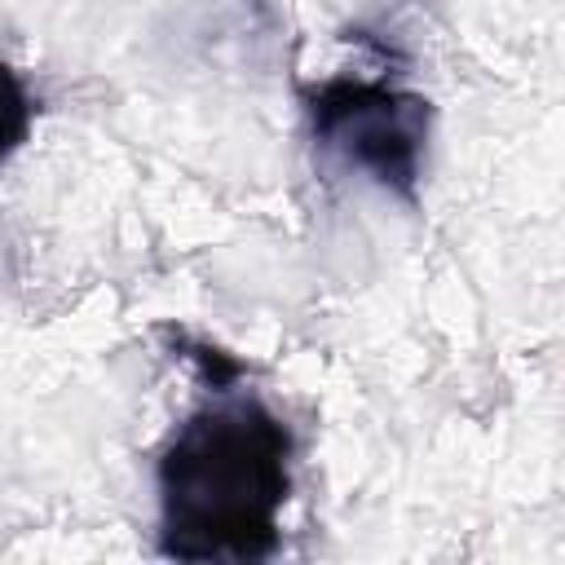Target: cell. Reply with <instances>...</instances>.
Here are the masks:
<instances>
[{"label":"cell","instance_id":"cell-1","mask_svg":"<svg viewBox=\"0 0 565 565\" xmlns=\"http://www.w3.org/2000/svg\"><path fill=\"white\" fill-rule=\"evenodd\" d=\"M159 490L172 556H260L287 499V433L260 406L203 411L163 455Z\"/></svg>","mask_w":565,"mask_h":565},{"label":"cell","instance_id":"cell-2","mask_svg":"<svg viewBox=\"0 0 565 565\" xmlns=\"http://www.w3.org/2000/svg\"><path fill=\"white\" fill-rule=\"evenodd\" d=\"M419 102L397 97L371 84H335L313 106V132L322 146L340 150L344 163L371 172L384 185H402L415 177L419 159Z\"/></svg>","mask_w":565,"mask_h":565}]
</instances>
